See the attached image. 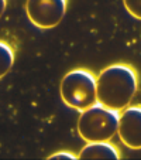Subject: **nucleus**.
Returning <instances> with one entry per match:
<instances>
[{
    "label": "nucleus",
    "instance_id": "obj_1",
    "mask_svg": "<svg viewBox=\"0 0 141 160\" xmlns=\"http://www.w3.org/2000/svg\"><path fill=\"white\" fill-rule=\"evenodd\" d=\"M138 88L135 71L127 64H114L100 71L96 78L97 103L120 112L127 108Z\"/></svg>",
    "mask_w": 141,
    "mask_h": 160
},
{
    "label": "nucleus",
    "instance_id": "obj_8",
    "mask_svg": "<svg viewBox=\"0 0 141 160\" xmlns=\"http://www.w3.org/2000/svg\"><path fill=\"white\" fill-rule=\"evenodd\" d=\"M123 3L133 17L141 20V0H123Z\"/></svg>",
    "mask_w": 141,
    "mask_h": 160
},
{
    "label": "nucleus",
    "instance_id": "obj_10",
    "mask_svg": "<svg viewBox=\"0 0 141 160\" xmlns=\"http://www.w3.org/2000/svg\"><path fill=\"white\" fill-rule=\"evenodd\" d=\"M6 4H7L6 0H0V17L3 16L4 10H6Z\"/></svg>",
    "mask_w": 141,
    "mask_h": 160
},
{
    "label": "nucleus",
    "instance_id": "obj_4",
    "mask_svg": "<svg viewBox=\"0 0 141 160\" xmlns=\"http://www.w3.org/2000/svg\"><path fill=\"white\" fill-rule=\"evenodd\" d=\"M28 20L38 28H52L61 23L66 13V0H27Z\"/></svg>",
    "mask_w": 141,
    "mask_h": 160
},
{
    "label": "nucleus",
    "instance_id": "obj_3",
    "mask_svg": "<svg viewBox=\"0 0 141 160\" xmlns=\"http://www.w3.org/2000/svg\"><path fill=\"white\" fill-rule=\"evenodd\" d=\"M59 94L66 106L82 112L97 103L96 78L82 68L69 71L61 81Z\"/></svg>",
    "mask_w": 141,
    "mask_h": 160
},
{
    "label": "nucleus",
    "instance_id": "obj_7",
    "mask_svg": "<svg viewBox=\"0 0 141 160\" xmlns=\"http://www.w3.org/2000/svg\"><path fill=\"white\" fill-rule=\"evenodd\" d=\"M14 52L7 42L0 41V78H3L13 67Z\"/></svg>",
    "mask_w": 141,
    "mask_h": 160
},
{
    "label": "nucleus",
    "instance_id": "obj_6",
    "mask_svg": "<svg viewBox=\"0 0 141 160\" xmlns=\"http://www.w3.org/2000/svg\"><path fill=\"white\" fill-rule=\"evenodd\" d=\"M79 159H120V153L114 145L107 142H87L78 154Z\"/></svg>",
    "mask_w": 141,
    "mask_h": 160
},
{
    "label": "nucleus",
    "instance_id": "obj_2",
    "mask_svg": "<svg viewBox=\"0 0 141 160\" xmlns=\"http://www.w3.org/2000/svg\"><path fill=\"white\" fill-rule=\"evenodd\" d=\"M117 126L119 112L100 103L82 111L78 119V133L86 142H107L117 133Z\"/></svg>",
    "mask_w": 141,
    "mask_h": 160
},
{
    "label": "nucleus",
    "instance_id": "obj_5",
    "mask_svg": "<svg viewBox=\"0 0 141 160\" xmlns=\"http://www.w3.org/2000/svg\"><path fill=\"white\" fill-rule=\"evenodd\" d=\"M119 138L133 150L141 149V106H129L119 113Z\"/></svg>",
    "mask_w": 141,
    "mask_h": 160
},
{
    "label": "nucleus",
    "instance_id": "obj_9",
    "mask_svg": "<svg viewBox=\"0 0 141 160\" xmlns=\"http://www.w3.org/2000/svg\"><path fill=\"white\" fill-rule=\"evenodd\" d=\"M58 157H66V159H78V156H75L71 152H57V153L51 154L49 159H58Z\"/></svg>",
    "mask_w": 141,
    "mask_h": 160
}]
</instances>
